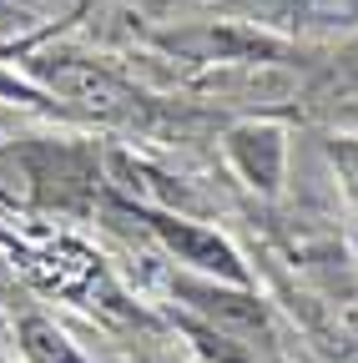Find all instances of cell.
Here are the masks:
<instances>
[{
  "label": "cell",
  "mask_w": 358,
  "mask_h": 363,
  "mask_svg": "<svg viewBox=\"0 0 358 363\" xmlns=\"http://www.w3.org/2000/svg\"><path fill=\"white\" fill-rule=\"evenodd\" d=\"M40 76H46L51 91H61L66 101L96 111L106 121H142L147 116V101L131 91L126 81H116L111 71L91 66V61H71V56H51L40 61Z\"/></svg>",
  "instance_id": "obj_1"
},
{
  "label": "cell",
  "mask_w": 358,
  "mask_h": 363,
  "mask_svg": "<svg viewBox=\"0 0 358 363\" xmlns=\"http://www.w3.org/2000/svg\"><path fill=\"white\" fill-rule=\"evenodd\" d=\"M0 96H26V86L11 81V76H0Z\"/></svg>",
  "instance_id": "obj_5"
},
{
  "label": "cell",
  "mask_w": 358,
  "mask_h": 363,
  "mask_svg": "<svg viewBox=\"0 0 358 363\" xmlns=\"http://www.w3.org/2000/svg\"><path fill=\"white\" fill-rule=\"evenodd\" d=\"M233 152H237L242 172L257 182V187H267V192L278 187V157H283L278 131H252V126H247V131L233 136Z\"/></svg>",
  "instance_id": "obj_3"
},
{
  "label": "cell",
  "mask_w": 358,
  "mask_h": 363,
  "mask_svg": "<svg viewBox=\"0 0 358 363\" xmlns=\"http://www.w3.org/2000/svg\"><path fill=\"white\" fill-rule=\"evenodd\" d=\"M21 348H26L30 363H86L66 343V333L56 323H46V318H21Z\"/></svg>",
  "instance_id": "obj_4"
},
{
  "label": "cell",
  "mask_w": 358,
  "mask_h": 363,
  "mask_svg": "<svg viewBox=\"0 0 358 363\" xmlns=\"http://www.w3.org/2000/svg\"><path fill=\"white\" fill-rule=\"evenodd\" d=\"M152 227L162 233V242H167L172 252H182L187 262H197V267H207V272H222V278H242V267H237L233 247L222 242L217 233H202V227H192V222H172V217H157Z\"/></svg>",
  "instance_id": "obj_2"
}]
</instances>
